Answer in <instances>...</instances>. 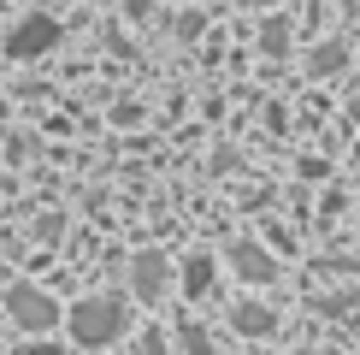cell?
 I'll return each mask as SVG.
<instances>
[{
  "label": "cell",
  "mask_w": 360,
  "mask_h": 355,
  "mask_svg": "<svg viewBox=\"0 0 360 355\" xmlns=\"http://www.w3.org/2000/svg\"><path fill=\"white\" fill-rule=\"evenodd\" d=\"M65 325H71V344H77V349H107V344L124 337L130 314H124L118 296H83V302L65 314Z\"/></svg>",
  "instance_id": "1"
},
{
  "label": "cell",
  "mask_w": 360,
  "mask_h": 355,
  "mask_svg": "<svg viewBox=\"0 0 360 355\" xmlns=\"http://www.w3.org/2000/svg\"><path fill=\"white\" fill-rule=\"evenodd\" d=\"M6 308H12V320H18L24 332H48V325L59 320L53 296H41L36 285H12V290H6Z\"/></svg>",
  "instance_id": "2"
},
{
  "label": "cell",
  "mask_w": 360,
  "mask_h": 355,
  "mask_svg": "<svg viewBox=\"0 0 360 355\" xmlns=\"http://www.w3.org/2000/svg\"><path fill=\"white\" fill-rule=\"evenodd\" d=\"M53 42H59V24L36 12V18H24V24L6 36V54H12V59H36V54H48Z\"/></svg>",
  "instance_id": "3"
},
{
  "label": "cell",
  "mask_w": 360,
  "mask_h": 355,
  "mask_svg": "<svg viewBox=\"0 0 360 355\" xmlns=\"http://www.w3.org/2000/svg\"><path fill=\"white\" fill-rule=\"evenodd\" d=\"M130 278H136L142 296H166V255H136Z\"/></svg>",
  "instance_id": "4"
},
{
  "label": "cell",
  "mask_w": 360,
  "mask_h": 355,
  "mask_svg": "<svg viewBox=\"0 0 360 355\" xmlns=\"http://www.w3.org/2000/svg\"><path fill=\"white\" fill-rule=\"evenodd\" d=\"M236 273L254 278V285H266V278H272V261H266L254 243H236Z\"/></svg>",
  "instance_id": "5"
},
{
  "label": "cell",
  "mask_w": 360,
  "mask_h": 355,
  "mask_svg": "<svg viewBox=\"0 0 360 355\" xmlns=\"http://www.w3.org/2000/svg\"><path fill=\"white\" fill-rule=\"evenodd\" d=\"M236 332H248V337H266V332H272V314H266V308H236Z\"/></svg>",
  "instance_id": "6"
},
{
  "label": "cell",
  "mask_w": 360,
  "mask_h": 355,
  "mask_svg": "<svg viewBox=\"0 0 360 355\" xmlns=\"http://www.w3.org/2000/svg\"><path fill=\"white\" fill-rule=\"evenodd\" d=\"M184 285H189V296H207V285H213V261L195 255V261L184 266Z\"/></svg>",
  "instance_id": "7"
},
{
  "label": "cell",
  "mask_w": 360,
  "mask_h": 355,
  "mask_svg": "<svg viewBox=\"0 0 360 355\" xmlns=\"http://www.w3.org/2000/svg\"><path fill=\"white\" fill-rule=\"evenodd\" d=\"M184 355H213V337L201 325H184Z\"/></svg>",
  "instance_id": "8"
},
{
  "label": "cell",
  "mask_w": 360,
  "mask_h": 355,
  "mask_svg": "<svg viewBox=\"0 0 360 355\" xmlns=\"http://www.w3.org/2000/svg\"><path fill=\"white\" fill-rule=\"evenodd\" d=\"M313 66H319V71H337V66H342V48H325L319 59H313Z\"/></svg>",
  "instance_id": "9"
},
{
  "label": "cell",
  "mask_w": 360,
  "mask_h": 355,
  "mask_svg": "<svg viewBox=\"0 0 360 355\" xmlns=\"http://www.w3.org/2000/svg\"><path fill=\"white\" fill-rule=\"evenodd\" d=\"M354 118H360V95H354Z\"/></svg>",
  "instance_id": "10"
}]
</instances>
